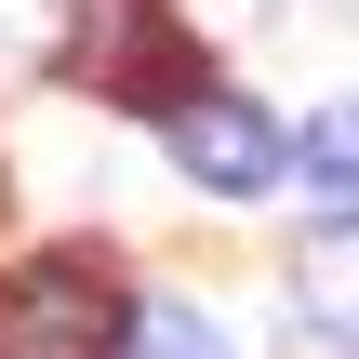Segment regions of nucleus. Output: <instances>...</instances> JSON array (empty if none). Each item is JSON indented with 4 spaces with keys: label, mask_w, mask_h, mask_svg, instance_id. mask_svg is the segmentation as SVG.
Returning <instances> with one entry per match:
<instances>
[{
    "label": "nucleus",
    "mask_w": 359,
    "mask_h": 359,
    "mask_svg": "<svg viewBox=\"0 0 359 359\" xmlns=\"http://www.w3.org/2000/svg\"><path fill=\"white\" fill-rule=\"evenodd\" d=\"M293 293H306L320 333H346V346H359V226H320V240L293 253Z\"/></svg>",
    "instance_id": "39448f33"
},
{
    "label": "nucleus",
    "mask_w": 359,
    "mask_h": 359,
    "mask_svg": "<svg viewBox=\"0 0 359 359\" xmlns=\"http://www.w3.org/2000/svg\"><path fill=\"white\" fill-rule=\"evenodd\" d=\"M67 67L93 80V93H120V107H187V93H213L200 67H187V40H173V13L160 0H67Z\"/></svg>",
    "instance_id": "f03ea898"
},
{
    "label": "nucleus",
    "mask_w": 359,
    "mask_h": 359,
    "mask_svg": "<svg viewBox=\"0 0 359 359\" xmlns=\"http://www.w3.org/2000/svg\"><path fill=\"white\" fill-rule=\"evenodd\" d=\"M293 187L320 200V226H359V93H333V107L293 133Z\"/></svg>",
    "instance_id": "20e7f679"
},
{
    "label": "nucleus",
    "mask_w": 359,
    "mask_h": 359,
    "mask_svg": "<svg viewBox=\"0 0 359 359\" xmlns=\"http://www.w3.org/2000/svg\"><path fill=\"white\" fill-rule=\"evenodd\" d=\"M120 359H226V333H213L200 306H173V293H160V306H133V333H120Z\"/></svg>",
    "instance_id": "423d86ee"
},
{
    "label": "nucleus",
    "mask_w": 359,
    "mask_h": 359,
    "mask_svg": "<svg viewBox=\"0 0 359 359\" xmlns=\"http://www.w3.org/2000/svg\"><path fill=\"white\" fill-rule=\"evenodd\" d=\"M120 333H133V306L107 293L93 253H40L0 280V359H120Z\"/></svg>",
    "instance_id": "f257e3e1"
},
{
    "label": "nucleus",
    "mask_w": 359,
    "mask_h": 359,
    "mask_svg": "<svg viewBox=\"0 0 359 359\" xmlns=\"http://www.w3.org/2000/svg\"><path fill=\"white\" fill-rule=\"evenodd\" d=\"M173 160H187V187H213V200H266V187L293 173V133H280L253 93H187V107H173Z\"/></svg>",
    "instance_id": "7ed1b4c3"
}]
</instances>
